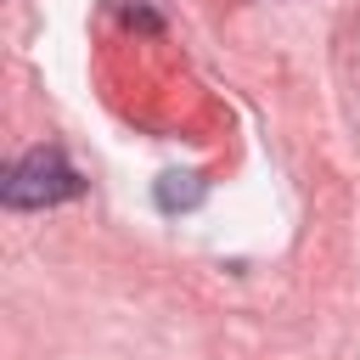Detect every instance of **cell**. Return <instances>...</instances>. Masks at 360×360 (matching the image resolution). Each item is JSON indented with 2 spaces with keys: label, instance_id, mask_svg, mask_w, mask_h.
<instances>
[{
  "label": "cell",
  "instance_id": "obj_1",
  "mask_svg": "<svg viewBox=\"0 0 360 360\" xmlns=\"http://www.w3.org/2000/svg\"><path fill=\"white\" fill-rule=\"evenodd\" d=\"M79 191H84V180L73 174V163L56 146L22 152L6 174V208H51V202H68Z\"/></svg>",
  "mask_w": 360,
  "mask_h": 360
},
{
  "label": "cell",
  "instance_id": "obj_2",
  "mask_svg": "<svg viewBox=\"0 0 360 360\" xmlns=\"http://www.w3.org/2000/svg\"><path fill=\"white\" fill-rule=\"evenodd\" d=\"M197 202H202V180L197 174H163L158 180V208L174 214V208H197Z\"/></svg>",
  "mask_w": 360,
  "mask_h": 360
}]
</instances>
